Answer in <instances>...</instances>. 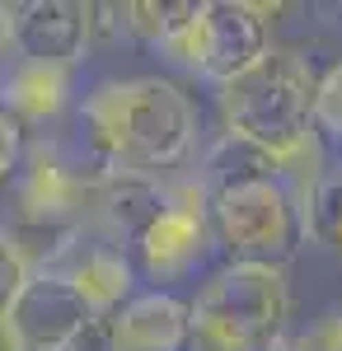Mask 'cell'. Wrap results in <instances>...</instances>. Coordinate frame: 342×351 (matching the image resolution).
<instances>
[{
    "instance_id": "5b68a950",
    "label": "cell",
    "mask_w": 342,
    "mask_h": 351,
    "mask_svg": "<svg viewBox=\"0 0 342 351\" xmlns=\"http://www.w3.org/2000/svg\"><path fill=\"white\" fill-rule=\"evenodd\" d=\"M267 47V24L249 10V0H192L187 19L159 43V56L220 89L239 80Z\"/></svg>"
},
{
    "instance_id": "3957f363",
    "label": "cell",
    "mask_w": 342,
    "mask_h": 351,
    "mask_svg": "<svg viewBox=\"0 0 342 351\" xmlns=\"http://www.w3.org/2000/svg\"><path fill=\"white\" fill-rule=\"evenodd\" d=\"M286 328V267L225 263L187 300V351H267Z\"/></svg>"
},
{
    "instance_id": "30bf717a",
    "label": "cell",
    "mask_w": 342,
    "mask_h": 351,
    "mask_svg": "<svg viewBox=\"0 0 342 351\" xmlns=\"http://www.w3.org/2000/svg\"><path fill=\"white\" fill-rule=\"evenodd\" d=\"M10 314H14V324L24 332L28 351H66L89 324H99V319L84 314V304L76 300V291H71L66 276H56V271H38L24 291H19V300H14Z\"/></svg>"
},
{
    "instance_id": "8fae6325",
    "label": "cell",
    "mask_w": 342,
    "mask_h": 351,
    "mask_svg": "<svg viewBox=\"0 0 342 351\" xmlns=\"http://www.w3.org/2000/svg\"><path fill=\"white\" fill-rule=\"evenodd\" d=\"M108 351H187V300L174 291H136L104 319Z\"/></svg>"
},
{
    "instance_id": "277c9868",
    "label": "cell",
    "mask_w": 342,
    "mask_h": 351,
    "mask_svg": "<svg viewBox=\"0 0 342 351\" xmlns=\"http://www.w3.org/2000/svg\"><path fill=\"white\" fill-rule=\"evenodd\" d=\"M207 216L216 248L230 253V263H263V267H286L305 248V211L295 192L277 178V169H258L230 178L207 192Z\"/></svg>"
},
{
    "instance_id": "7a4b0ae2",
    "label": "cell",
    "mask_w": 342,
    "mask_h": 351,
    "mask_svg": "<svg viewBox=\"0 0 342 351\" xmlns=\"http://www.w3.org/2000/svg\"><path fill=\"white\" fill-rule=\"evenodd\" d=\"M315 84L319 71L305 52L267 47L239 80L216 89L220 132L249 141L267 160H282L315 136Z\"/></svg>"
},
{
    "instance_id": "9c48e42d",
    "label": "cell",
    "mask_w": 342,
    "mask_h": 351,
    "mask_svg": "<svg viewBox=\"0 0 342 351\" xmlns=\"http://www.w3.org/2000/svg\"><path fill=\"white\" fill-rule=\"evenodd\" d=\"M94 47L89 5L80 0H24L14 5V56L76 71Z\"/></svg>"
},
{
    "instance_id": "7402d4cb",
    "label": "cell",
    "mask_w": 342,
    "mask_h": 351,
    "mask_svg": "<svg viewBox=\"0 0 342 351\" xmlns=\"http://www.w3.org/2000/svg\"><path fill=\"white\" fill-rule=\"evenodd\" d=\"M267 351H310V342H305V328L290 324V328H286V332H282V337H277V342H272Z\"/></svg>"
},
{
    "instance_id": "7c38bea8",
    "label": "cell",
    "mask_w": 342,
    "mask_h": 351,
    "mask_svg": "<svg viewBox=\"0 0 342 351\" xmlns=\"http://www.w3.org/2000/svg\"><path fill=\"white\" fill-rule=\"evenodd\" d=\"M71 104V71L47 61H5L0 66V112L19 127H47Z\"/></svg>"
},
{
    "instance_id": "6da1fadb",
    "label": "cell",
    "mask_w": 342,
    "mask_h": 351,
    "mask_svg": "<svg viewBox=\"0 0 342 351\" xmlns=\"http://www.w3.org/2000/svg\"><path fill=\"white\" fill-rule=\"evenodd\" d=\"M80 132L89 160L122 173L174 178L197 150V104L164 75L99 80L80 99Z\"/></svg>"
},
{
    "instance_id": "ba28073f",
    "label": "cell",
    "mask_w": 342,
    "mask_h": 351,
    "mask_svg": "<svg viewBox=\"0 0 342 351\" xmlns=\"http://www.w3.org/2000/svg\"><path fill=\"white\" fill-rule=\"evenodd\" d=\"M164 206V178H146V173H122V169H104L80 234L94 239L99 248H117L127 253L136 248V239L146 234V225L155 220V211Z\"/></svg>"
},
{
    "instance_id": "44dd1931",
    "label": "cell",
    "mask_w": 342,
    "mask_h": 351,
    "mask_svg": "<svg viewBox=\"0 0 342 351\" xmlns=\"http://www.w3.org/2000/svg\"><path fill=\"white\" fill-rule=\"evenodd\" d=\"M0 351H28L24 332H19V324H14L10 309H0Z\"/></svg>"
},
{
    "instance_id": "d6986e66",
    "label": "cell",
    "mask_w": 342,
    "mask_h": 351,
    "mask_svg": "<svg viewBox=\"0 0 342 351\" xmlns=\"http://www.w3.org/2000/svg\"><path fill=\"white\" fill-rule=\"evenodd\" d=\"M305 342H310V351H342V304L323 309L315 324L305 328Z\"/></svg>"
},
{
    "instance_id": "ffe728a7",
    "label": "cell",
    "mask_w": 342,
    "mask_h": 351,
    "mask_svg": "<svg viewBox=\"0 0 342 351\" xmlns=\"http://www.w3.org/2000/svg\"><path fill=\"white\" fill-rule=\"evenodd\" d=\"M14 61V5L0 0V66Z\"/></svg>"
},
{
    "instance_id": "e0dca14e",
    "label": "cell",
    "mask_w": 342,
    "mask_h": 351,
    "mask_svg": "<svg viewBox=\"0 0 342 351\" xmlns=\"http://www.w3.org/2000/svg\"><path fill=\"white\" fill-rule=\"evenodd\" d=\"M28 281H33V267H28L24 248L10 225H0V309H14V300Z\"/></svg>"
},
{
    "instance_id": "2e32d148",
    "label": "cell",
    "mask_w": 342,
    "mask_h": 351,
    "mask_svg": "<svg viewBox=\"0 0 342 351\" xmlns=\"http://www.w3.org/2000/svg\"><path fill=\"white\" fill-rule=\"evenodd\" d=\"M315 132L328 136L333 145H342V61H333L328 71H319V84H315Z\"/></svg>"
},
{
    "instance_id": "5bb4252c",
    "label": "cell",
    "mask_w": 342,
    "mask_h": 351,
    "mask_svg": "<svg viewBox=\"0 0 342 351\" xmlns=\"http://www.w3.org/2000/svg\"><path fill=\"white\" fill-rule=\"evenodd\" d=\"M305 239L342 258V164H328L305 202Z\"/></svg>"
},
{
    "instance_id": "4fadbf2b",
    "label": "cell",
    "mask_w": 342,
    "mask_h": 351,
    "mask_svg": "<svg viewBox=\"0 0 342 351\" xmlns=\"http://www.w3.org/2000/svg\"><path fill=\"white\" fill-rule=\"evenodd\" d=\"M66 286L76 291V300L84 304L89 319L104 324L108 314H117L127 300L136 295V263L117 248H99V243H84L76 258L66 263Z\"/></svg>"
},
{
    "instance_id": "8992f818",
    "label": "cell",
    "mask_w": 342,
    "mask_h": 351,
    "mask_svg": "<svg viewBox=\"0 0 342 351\" xmlns=\"http://www.w3.org/2000/svg\"><path fill=\"white\" fill-rule=\"evenodd\" d=\"M99 173H104V164H94L89 155L76 160L61 141H47V136L28 141L19 173H14V225L80 234Z\"/></svg>"
},
{
    "instance_id": "9a60e30c",
    "label": "cell",
    "mask_w": 342,
    "mask_h": 351,
    "mask_svg": "<svg viewBox=\"0 0 342 351\" xmlns=\"http://www.w3.org/2000/svg\"><path fill=\"white\" fill-rule=\"evenodd\" d=\"M187 5L192 0H179V5H159V0H127V5H113L117 10V24H122V38H132L141 47L159 52V43L174 33V28L187 19Z\"/></svg>"
},
{
    "instance_id": "ac0fdd59",
    "label": "cell",
    "mask_w": 342,
    "mask_h": 351,
    "mask_svg": "<svg viewBox=\"0 0 342 351\" xmlns=\"http://www.w3.org/2000/svg\"><path fill=\"white\" fill-rule=\"evenodd\" d=\"M24 127L14 122V117H5L0 112V188L5 183H14V173H19V160H24Z\"/></svg>"
},
{
    "instance_id": "52a82bcc",
    "label": "cell",
    "mask_w": 342,
    "mask_h": 351,
    "mask_svg": "<svg viewBox=\"0 0 342 351\" xmlns=\"http://www.w3.org/2000/svg\"><path fill=\"white\" fill-rule=\"evenodd\" d=\"M207 202L211 197L207 183L197 178V169L187 178H164V206L136 239V263L150 281H183L211 263L216 234H211Z\"/></svg>"
}]
</instances>
